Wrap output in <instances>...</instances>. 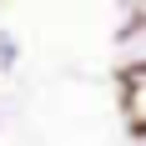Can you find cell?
<instances>
[{
	"instance_id": "6da1fadb",
	"label": "cell",
	"mask_w": 146,
	"mask_h": 146,
	"mask_svg": "<svg viewBox=\"0 0 146 146\" xmlns=\"http://www.w3.org/2000/svg\"><path fill=\"white\" fill-rule=\"evenodd\" d=\"M116 50H121V76L146 71V5H131L126 20L116 30Z\"/></svg>"
},
{
	"instance_id": "7a4b0ae2",
	"label": "cell",
	"mask_w": 146,
	"mask_h": 146,
	"mask_svg": "<svg viewBox=\"0 0 146 146\" xmlns=\"http://www.w3.org/2000/svg\"><path fill=\"white\" fill-rule=\"evenodd\" d=\"M121 81H126V121H131L136 131H146V71L121 76Z\"/></svg>"
},
{
	"instance_id": "3957f363",
	"label": "cell",
	"mask_w": 146,
	"mask_h": 146,
	"mask_svg": "<svg viewBox=\"0 0 146 146\" xmlns=\"http://www.w3.org/2000/svg\"><path fill=\"white\" fill-rule=\"evenodd\" d=\"M20 56H25V45H20V35H15L10 25H0V76H15Z\"/></svg>"
},
{
	"instance_id": "277c9868",
	"label": "cell",
	"mask_w": 146,
	"mask_h": 146,
	"mask_svg": "<svg viewBox=\"0 0 146 146\" xmlns=\"http://www.w3.org/2000/svg\"><path fill=\"white\" fill-rule=\"evenodd\" d=\"M0 126H5V111H0Z\"/></svg>"
},
{
	"instance_id": "5b68a950",
	"label": "cell",
	"mask_w": 146,
	"mask_h": 146,
	"mask_svg": "<svg viewBox=\"0 0 146 146\" xmlns=\"http://www.w3.org/2000/svg\"><path fill=\"white\" fill-rule=\"evenodd\" d=\"M141 141H146V131H141Z\"/></svg>"
}]
</instances>
